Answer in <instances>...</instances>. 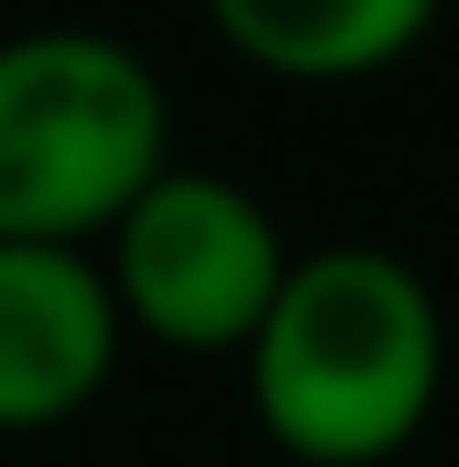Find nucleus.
Instances as JSON below:
<instances>
[{"label":"nucleus","instance_id":"nucleus-1","mask_svg":"<svg viewBox=\"0 0 459 467\" xmlns=\"http://www.w3.org/2000/svg\"><path fill=\"white\" fill-rule=\"evenodd\" d=\"M260 433L304 467H381L433 416L443 312L425 277L373 243L287 260L260 329L243 337Z\"/></svg>","mask_w":459,"mask_h":467},{"label":"nucleus","instance_id":"nucleus-2","mask_svg":"<svg viewBox=\"0 0 459 467\" xmlns=\"http://www.w3.org/2000/svg\"><path fill=\"white\" fill-rule=\"evenodd\" d=\"M165 87L96 26H35L0 44V234L87 243L165 173Z\"/></svg>","mask_w":459,"mask_h":467},{"label":"nucleus","instance_id":"nucleus-5","mask_svg":"<svg viewBox=\"0 0 459 467\" xmlns=\"http://www.w3.org/2000/svg\"><path fill=\"white\" fill-rule=\"evenodd\" d=\"M443 0H208L217 35L277 78H364L433 26Z\"/></svg>","mask_w":459,"mask_h":467},{"label":"nucleus","instance_id":"nucleus-3","mask_svg":"<svg viewBox=\"0 0 459 467\" xmlns=\"http://www.w3.org/2000/svg\"><path fill=\"white\" fill-rule=\"evenodd\" d=\"M96 268L121 303V329H148L156 347L183 355H217L260 329L277 277H287V243L243 182L165 165L104 225Z\"/></svg>","mask_w":459,"mask_h":467},{"label":"nucleus","instance_id":"nucleus-4","mask_svg":"<svg viewBox=\"0 0 459 467\" xmlns=\"http://www.w3.org/2000/svg\"><path fill=\"white\" fill-rule=\"evenodd\" d=\"M121 355V303L87 243L0 234V433H44L78 416Z\"/></svg>","mask_w":459,"mask_h":467}]
</instances>
